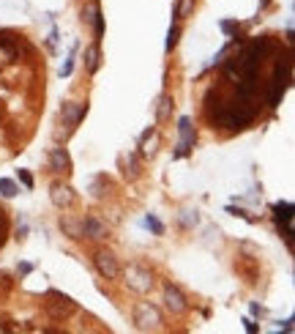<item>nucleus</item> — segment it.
I'll return each instance as SVG.
<instances>
[{
	"mask_svg": "<svg viewBox=\"0 0 295 334\" xmlns=\"http://www.w3.org/2000/svg\"><path fill=\"white\" fill-rule=\"evenodd\" d=\"M85 112H88V104H77V102H63V110H60V115L66 118V123L71 126H77L79 121L85 118Z\"/></svg>",
	"mask_w": 295,
	"mask_h": 334,
	"instance_id": "obj_9",
	"label": "nucleus"
},
{
	"mask_svg": "<svg viewBox=\"0 0 295 334\" xmlns=\"http://www.w3.org/2000/svg\"><path fill=\"white\" fill-rule=\"evenodd\" d=\"M93 263H96V269H99V274H102V277H107V279H118V277H120L118 258L112 255L110 249H99L96 258H93Z\"/></svg>",
	"mask_w": 295,
	"mask_h": 334,
	"instance_id": "obj_6",
	"label": "nucleus"
},
{
	"mask_svg": "<svg viewBox=\"0 0 295 334\" xmlns=\"http://www.w3.org/2000/svg\"><path fill=\"white\" fill-rule=\"evenodd\" d=\"M243 329H246V331H249V334H254V331H257V329H260V326H257V323H254V320H252V318H243Z\"/></svg>",
	"mask_w": 295,
	"mask_h": 334,
	"instance_id": "obj_25",
	"label": "nucleus"
},
{
	"mask_svg": "<svg viewBox=\"0 0 295 334\" xmlns=\"http://www.w3.org/2000/svg\"><path fill=\"white\" fill-rule=\"evenodd\" d=\"M295 41V33H292V28H287V44H292Z\"/></svg>",
	"mask_w": 295,
	"mask_h": 334,
	"instance_id": "obj_29",
	"label": "nucleus"
},
{
	"mask_svg": "<svg viewBox=\"0 0 295 334\" xmlns=\"http://www.w3.org/2000/svg\"><path fill=\"white\" fill-rule=\"evenodd\" d=\"M142 225L153 233V236H164V222L159 217H153V214H148V217L142 219Z\"/></svg>",
	"mask_w": 295,
	"mask_h": 334,
	"instance_id": "obj_17",
	"label": "nucleus"
},
{
	"mask_svg": "<svg viewBox=\"0 0 295 334\" xmlns=\"http://www.w3.org/2000/svg\"><path fill=\"white\" fill-rule=\"evenodd\" d=\"M0 244H3V219H0Z\"/></svg>",
	"mask_w": 295,
	"mask_h": 334,
	"instance_id": "obj_30",
	"label": "nucleus"
},
{
	"mask_svg": "<svg viewBox=\"0 0 295 334\" xmlns=\"http://www.w3.org/2000/svg\"><path fill=\"white\" fill-rule=\"evenodd\" d=\"M194 11V0H178L175 6H172V19H183L189 17Z\"/></svg>",
	"mask_w": 295,
	"mask_h": 334,
	"instance_id": "obj_16",
	"label": "nucleus"
},
{
	"mask_svg": "<svg viewBox=\"0 0 295 334\" xmlns=\"http://www.w3.org/2000/svg\"><path fill=\"white\" fill-rule=\"evenodd\" d=\"M60 230H63L69 238H82V225L74 222V219H69V217H60Z\"/></svg>",
	"mask_w": 295,
	"mask_h": 334,
	"instance_id": "obj_14",
	"label": "nucleus"
},
{
	"mask_svg": "<svg viewBox=\"0 0 295 334\" xmlns=\"http://www.w3.org/2000/svg\"><path fill=\"white\" fill-rule=\"evenodd\" d=\"M194 143H197V132H194V126H191V118L189 115H180L178 118V148H175V153H172V159L189 156L191 148H194Z\"/></svg>",
	"mask_w": 295,
	"mask_h": 334,
	"instance_id": "obj_2",
	"label": "nucleus"
},
{
	"mask_svg": "<svg viewBox=\"0 0 295 334\" xmlns=\"http://www.w3.org/2000/svg\"><path fill=\"white\" fill-rule=\"evenodd\" d=\"M134 323H137L139 331H156L162 326V312L151 302H139L134 307Z\"/></svg>",
	"mask_w": 295,
	"mask_h": 334,
	"instance_id": "obj_3",
	"label": "nucleus"
},
{
	"mask_svg": "<svg viewBox=\"0 0 295 334\" xmlns=\"http://www.w3.org/2000/svg\"><path fill=\"white\" fill-rule=\"evenodd\" d=\"M249 310H252V315H265V310H263V307H260L257 302H252V304H249Z\"/></svg>",
	"mask_w": 295,
	"mask_h": 334,
	"instance_id": "obj_26",
	"label": "nucleus"
},
{
	"mask_svg": "<svg viewBox=\"0 0 295 334\" xmlns=\"http://www.w3.org/2000/svg\"><path fill=\"white\" fill-rule=\"evenodd\" d=\"M50 170L52 173H71V156L66 148H52L50 151Z\"/></svg>",
	"mask_w": 295,
	"mask_h": 334,
	"instance_id": "obj_8",
	"label": "nucleus"
},
{
	"mask_svg": "<svg viewBox=\"0 0 295 334\" xmlns=\"http://www.w3.org/2000/svg\"><path fill=\"white\" fill-rule=\"evenodd\" d=\"M17 192H19V186L11 178H0V195L3 197H17Z\"/></svg>",
	"mask_w": 295,
	"mask_h": 334,
	"instance_id": "obj_18",
	"label": "nucleus"
},
{
	"mask_svg": "<svg viewBox=\"0 0 295 334\" xmlns=\"http://www.w3.org/2000/svg\"><path fill=\"white\" fill-rule=\"evenodd\" d=\"M268 3H271V0H263V9H265V6H268Z\"/></svg>",
	"mask_w": 295,
	"mask_h": 334,
	"instance_id": "obj_31",
	"label": "nucleus"
},
{
	"mask_svg": "<svg viewBox=\"0 0 295 334\" xmlns=\"http://www.w3.org/2000/svg\"><path fill=\"white\" fill-rule=\"evenodd\" d=\"M126 285L137 293H148L153 288V274L145 266H129L126 269Z\"/></svg>",
	"mask_w": 295,
	"mask_h": 334,
	"instance_id": "obj_5",
	"label": "nucleus"
},
{
	"mask_svg": "<svg viewBox=\"0 0 295 334\" xmlns=\"http://www.w3.org/2000/svg\"><path fill=\"white\" fill-rule=\"evenodd\" d=\"M85 66H88V74H96L99 66H102V52H99V44L96 41L85 50Z\"/></svg>",
	"mask_w": 295,
	"mask_h": 334,
	"instance_id": "obj_13",
	"label": "nucleus"
},
{
	"mask_svg": "<svg viewBox=\"0 0 295 334\" xmlns=\"http://www.w3.org/2000/svg\"><path fill=\"white\" fill-rule=\"evenodd\" d=\"M17 176H19V181H22V186H25V189H33V176H30L28 170H19Z\"/></svg>",
	"mask_w": 295,
	"mask_h": 334,
	"instance_id": "obj_23",
	"label": "nucleus"
},
{
	"mask_svg": "<svg viewBox=\"0 0 295 334\" xmlns=\"http://www.w3.org/2000/svg\"><path fill=\"white\" fill-rule=\"evenodd\" d=\"M227 211H230L232 217H246V211H243V208H232V205H230V208H227Z\"/></svg>",
	"mask_w": 295,
	"mask_h": 334,
	"instance_id": "obj_27",
	"label": "nucleus"
},
{
	"mask_svg": "<svg viewBox=\"0 0 295 334\" xmlns=\"http://www.w3.org/2000/svg\"><path fill=\"white\" fill-rule=\"evenodd\" d=\"M30 271H33L30 263H19V274H30Z\"/></svg>",
	"mask_w": 295,
	"mask_h": 334,
	"instance_id": "obj_28",
	"label": "nucleus"
},
{
	"mask_svg": "<svg viewBox=\"0 0 295 334\" xmlns=\"http://www.w3.org/2000/svg\"><path fill=\"white\" fill-rule=\"evenodd\" d=\"M219 28H221V33H224V36H238V22L235 19H221L219 22Z\"/></svg>",
	"mask_w": 295,
	"mask_h": 334,
	"instance_id": "obj_21",
	"label": "nucleus"
},
{
	"mask_svg": "<svg viewBox=\"0 0 295 334\" xmlns=\"http://www.w3.org/2000/svg\"><path fill=\"white\" fill-rule=\"evenodd\" d=\"M99 14H102V6H99V0H90V3L82 9V22L93 28V22L99 19Z\"/></svg>",
	"mask_w": 295,
	"mask_h": 334,
	"instance_id": "obj_15",
	"label": "nucleus"
},
{
	"mask_svg": "<svg viewBox=\"0 0 295 334\" xmlns=\"http://www.w3.org/2000/svg\"><path fill=\"white\" fill-rule=\"evenodd\" d=\"M178 38H180V28L175 25V19H172V25H170V33H167V52H172L178 47Z\"/></svg>",
	"mask_w": 295,
	"mask_h": 334,
	"instance_id": "obj_19",
	"label": "nucleus"
},
{
	"mask_svg": "<svg viewBox=\"0 0 295 334\" xmlns=\"http://www.w3.org/2000/svg\"><path fill=\"white\" fill-rule=\"evenodd\" d=\"M170 96H162V99H159V118H167V115H170Z\"/></svg>",
	"mask_w": 295,
	"mask_h": 334,
	"instance_id": "obj_22",
	"label": "nucleus"
},
{
	"mask_svg": "<svg viewBox=\"0 0 295 334\" xmlns=\"http://www.w3.org/2000/svg\"><path fill=\"white\" fill-rule=\"evenodd\" d=\"M50 299L52 302H46V310H50V315L52 318H60V315H66V312H71V299L69 296H60V293H55L52 290L50 293Z\"/></svg>",
	"mask_w": 295,
	"mask_h": 334,
	"instance_id": "obj_10",
	"label": "nucleus"
},
{
	"mask_svg": "<svg viewBox=\"0 0 295 334\" xmlns=\"http://www.w3.org/2000/svg\"><path fill=\"white\" fill-rule=\"evenodd\" d=\"M77 50H79V44H74V47H71V55L66 58L63 69H60V77H71V71H74V61H77Z\"/></svg>",
	"mask_w": 295,
	"mask_h": 334,
	"instance_id": "obj_20",
	"label": "nucleus"
},
{
	"mask_svg": "<svg viewBox=\"0 0 295 334\" xmlns=\"http://www.w3.org/2000/svg\"><path fill=\"white\" fill-rule=\"evenodd\" d=\"M50 197H52V203H55L58 208H66V205H71V200H74V192H71V186L52 184V192H50Z\"/></svg>",
	"mask_w": 295,
	"mask_h": 334,
	"instance_id": "obj_12",
	"label": "nucleus"
},
{
	"mask_svg": "<svg viewBox=\"0 0 295 334\" xmlns=\"http://www.w3.org/2000/svg\"><path fill=\"white\" fill-rule=\"evenodd\" d=\"M180 222H183L186 228H191V225H197V214L191 217V211H186V217H180Z\"/></svg>",
	"mask_w": 295,
	"mask_h": 334,
	"instance_id": "obj_24",
	"label": "nucleus"
},
{
	"mask_svg": "<svg viewBox=\"0 0 295 334\" xmlns=\"http://www.w3.org/2000/svg\"><path fill=\"white\" fill-rule=\"evenodd\" d=\"M292 203L290 200H279L276 205H273V219H276V228L279 233L284 236V241L292 246V236H295V230H292Z\"/></svg>",
	"mask_w": 295,
	"mask_h": 334,
	"instance_id": "obj_4",
	"label": "nucleus"
},
{
	"mask_svg": "<svg viewBox=\"0 0 295 334\" xmlns=\"http://www.w3.org/2000/svg\"><path fill=\"white\" fill-rule=\"evenodd\" d=\"M164 302H167V310H170L172 315H183V312L189 310L183 293H180L175 285H164Z\"/></svg>",
	"mask_w": 295,
	"mask_h": 334,
	"instance_id": "obj_7",
	"label": "nucleus"
},
{
	"mask_svg": "<svg viewBox=\"0 0 295 334\" xmlns=\"http://www.w3.org/2000/svg\"><path fill=\"white\" fill-rule=\"evenodd\" d=\"M82 225V238L88 236V238H107V225L102 222V219H96V217H85V222H79Z\"/></svg>",
	"mask_w": 295,
	"mask_h": 334,
	"instance_id": "obj_11",
	"label": "nucleus"
},
{
	"mask_svg": "<svg viewBox=\"0 0 295 334\" xmlns=\"http://www.w3.org/2000/svg\"><path fill=\"white\" fill-rule=\"evenodd\" d=\"M290 82H292V63H290V58H281V61L273 66L271 82H268V107L281 104V99H284Z\"/></svg>",
	"mask_w": 295,
	"mask_h": 334,
	"instance_id": "obj_1",
	"label": "nucleus"
}]
</instances>
